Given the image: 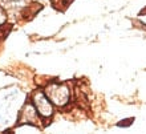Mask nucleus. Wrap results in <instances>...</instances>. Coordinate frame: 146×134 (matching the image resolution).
Here are the masks:
<instances>
[{"label": "nucleus", "instance_id": "obj_1", "mask_svg": "<svg viewBox=\"0 0 146 134\" xmlns=\"http://www.w3.org/2000/svg\"><path fill=\"white\" fill-rule=\"evenodd\" d=\"M46 96L54 105L57 106H62L68 103L70 98V92L69 88L66 85L62 84H52L46 88Z\"/></svg>", "mask_w": 146, "mask_h": 134}, {"label": "nucleus", "instance_id": "obj_2", "mask_svg": "<svg viewBox=\"0 0 146 134\" xmlns=\"http://www.w3.org/2000/svg\"><path fill=\"white\" fill-rule=\"evenodd\" d=\"M32 101H33V106L36 107L38 115H41L42 118H49L52 113H53V106L50 103L48 96H45L44 93L37 92L33 94L32 97Z\"/></svg>", "mask_w": 146, "mask_h": 134}, {"label": "nucleus", "instance_id": "obj_3", "mask_svg": "<svg viewBox=\"0 0 146 134\" xmlns=\"http://www.w3.org/2000/svg\"><path fill=\"white\" fill-rule=\"evenodd\" d=\"M37 110L36 107H33L31 103H28L23 107L21 110V114H20V121L19 123L23 125V123H28V125H37Z\"/></svg>", "mask_w": 146, "mask_h": 134}, {"label": "nucleus", "instance_id": "obj_4", "mask_svg": "<svg viewBox=\"0 0 146 134\" xmlns=\"http://www.w3.org/2000/svg\"><path fill=\"white\" fill-rule=\"evenodd\" d=\"M5 19H7V15H5V12L3 11V8L0 7V25H3L5 23Z\"/></svg>", "mask_w": 146, "mask_h": 134}]
</instances>
